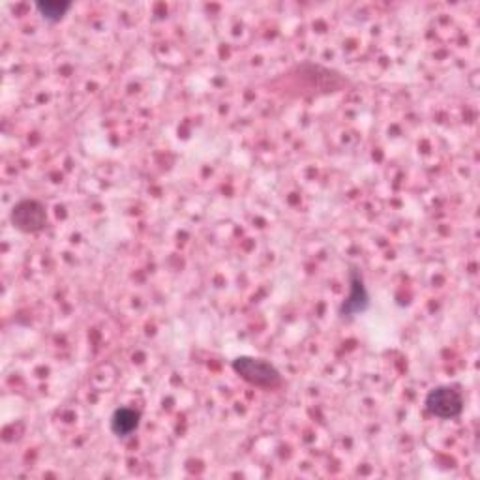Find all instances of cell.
<instances>
[{"label":"cell","instance_id":"277c9868","mask_svg":"<svg viewBox=\"0 0 480 480\" xmlns=\"http://www.w3.org/2000/svg\"><path fill=\"white\" fill-rule=\"evenodd\" d=\"M371 306L370 301V293L368 287L364 283V278L359 271H351L350 274V293L348 297L343 299L341 306H340V315L343 319H355L362 313H366Z\"/></svg>","mask_w":480,"mask_h":480},{"label":"cell","instance_id":"8992f818","mask_svg":"<svg viewBox=\"0 0 480 480\" xmlns=\"http://www.w3.org/2000/svg\"><path fill=\"white\" fill-rule=\"evenodd\" d=\"M36 12L42 15L43 21L47 23H61L66 14L73 8L72 3H61V0H42V3L34 5Z\"/></svg>","mask_w":480,"mask_h":480},{"label":"cell","instance_id":"6da1fadb","mask_svg":"<svg viewBox=\"0 0 480 480\" xmlns=\"http://www.w3.org/2000/svg\"><path fill=\"white\" fill-rule=\"evenodd\" d=\"M233 371L240 379H245L252 387L273 390L283 383L280 370L264 359H255L250 355H240L231 362Z\"/></svg>","mask_w":480,"mask_h":480},{"label":"cell","instance_id":"3957f363","mask_svg":"<svg viewBox=\"0 0 480 480\" xmlns=\"http://www.w3.org/2000/svg\"><path fill=\"white\" fill-rule=\"evenodd\" d=\"M12 226L26 235L40 233L47 227V208L36 199H23L10 212Z\"/></svg>","mask_w":480,"mask_h":480},{"label":"cell","instance_id":"5b68a950","mask_svg":"<svg viewBox=\"0 0 480 480\" xmlns=\"http://www.w3.org/2000/svg\"><path fill=\"white\" fill-rule=\"evenodd\" d=\"M141 426V413L133 408H119L113 411L110 428L111 434L119 439H126L136 434Z\"/></svg>","mask_w":480,"mask_h":480},{"label":"cell","instance_id":"7a4b0ae2","mask_svg":"<svg viewBox=\"0 0 480 480\" xmlns=\"http://www.w3.org/2000/svg\"><path fill=\"white\" fill-rule=\"evenodd\" d=\"M466 399L456 385L434 387L424 398V409L441 420H455L464 413Z\"/></svg>","mask_w":480,"mask_h":480}]
</instances>
